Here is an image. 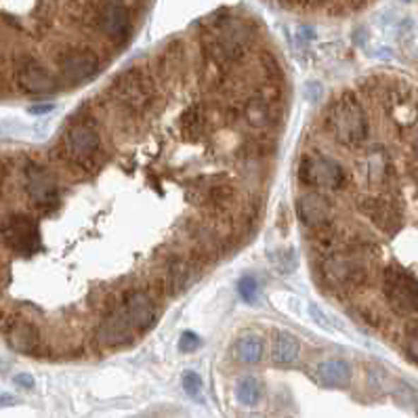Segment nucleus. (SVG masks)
I'll return each instance as SVG.
<instances>
[{"instance_id": "11", "label": "nucleus", "mask_w": 418, "mask_h": 418, "mask_svg": "<svg viewBox=\"0 0 418 418\" xmlns=\"http://www.w3.org/2000/svg\"><path fill=\"white\" fill-rule=\"evenodd\" d=\"M15 76L17 84L32 95H49L57 90L55 76L34 57H19L15 61Z\"/></svg>"}, {"instance_id": "9", "label": "nucleus", "mask_w": 418, "mask_h": 418, "mask_svg": "<svg viewBox=\"0 0 418 418\" xmlns=\"http://www.w3.org/2000/svg\"><path fill=\"white\" fill-rule=\"evenodd\" d=\"M23 187H25L30 200L42 210H49L59 202V187H57L55 174L38 162H32L25 167Z\"/></svg>"}, {"instance_id": "7", "label": "nucleus", "mask_w": 418, "mask_h": 418, "mask_svg": "<svg viewBox=\"0 0 418 418\" xmlns=\"http://www.w3.org/2000/svg\"><path fill=\"white\" fill-rule=\"evenodd\" d=\"M2 240L6 249L23 256H32L40 251V229L32 217L21 213L4 217Z\"/></svg>"}, {"instance_id": "12", "label": "nucleus", "mask_w": 418, "mask_h": 418, "mask_svg": "<svg viewBox=\"0 0 418 418\" xmlns=\"http://www.w3.org/2000/svg\"><path fill=\"white\" fill-rule=\"evenodd\" d=\"M57 68L59 72L70 80V83H86L99 72V59L95 53L86 49H66L57 57Z\"/></svg>"}, {"instance_id": "25", "label": "nucleus", "mask_w": 418, "mask_h": 418, "mask_svg": "<svg viewBox=\"0 0 418 418\" xmlns=\"http://www.w3.org/2000/svg\"><path fill=\"white\" fill-rule=\"evenodd\" d=\"M404 338H406V351L408 355L418 362V322H408L406 328H404Z\"/></svg>"}, {"instance_id": "26", "label": "nucleus", "mask_w": 418, "mask_h": 418, "mask_svg": "<svg viewBox=\"0 0 418 418\" xmlns=\"http://www.w3.org/2000/svg\"><path fill=\"white\" fill-rule=\"evenodd\" d=\"M181 383H183V389L189 398H193V400L202 398V378L196 372H185Z\"/></svg>"}, {"instance_id": "34", "label": "nucleus", "mask_w": 418, "mask_h": 418, "mask_svg": "<svg viewBox=\"0 0 418 418\" xmlns=\"http://www.w3.org/2000/svg\"><path fill=\"white\" fill-rule=\"evenodd\" d=\"M246 418H263V417H256V414H251V417H246Z\"/></svg>"}, {"instance_id": "8", "label": "nucleus", "mask_w": 418, "mask_h": 418, "mask_svg": "<svg viewBox=\"0 0 418 418\" xmlns=\"http://www.w3.org/2000/svg\"><path fill=\"white\" fill-rule=\"evenodd\" d=\"M299 179L314 189H340L345 185V170L333 158L309 154L299 165Z\"/></svg>"}, {"instance_id": "21", "label": "nucleus", "mask_w": 418, "mask_h": 418, "mask_svg": "<svg viewBox=\"0 0 418 418\" xmlns=\"http://www.w3.org/2000/svg\"><path fill=\"white\" fill-rule=\"evenodd\" d=\"M204 198L210 206H215L217 210H227L234 206L236 202V191L227 181H213L206 189H204Z\"/></svg>"}, {"instance_id": "17", "label": "nucleus", "mask_w": 418, "mask_h": 418, "mask_svg": "<svg viewBox=\"0 0 418 418\" xmlns=\"http://www.w3.org/2000/svg\"><path fill=\"white\" fill-rule=\"evenodd\" d=\"M301 359V345L288 333L275 330L271 335V362L275 366H294Z\"/></svg>"}, {"instance_id": "36", "label": "nucleus", "mask_w": 418, "mask_h": 418, "mask_svg": "<svg viewBox=\"0 0 418 418\" xmlns=\"http://www.w3.org/2000/svg\"><path fill=\"white\" fill-rule=\"evenodd\" d=\"M406 2H408V0H406Z\"/></svg>"}, {"instance_id": "14", "label": "nucleus", "mask_w": 418, "mask_h": 418, "mask_svg": "<svg viewBox=\"0 0 418 418\" xmlns=\"http://www.w3.org/2000/svg\"><path fill=\"white\" fill-rule=\"evenodd\" d=\"M297 213H299V219L307 227L320 229V227H326V223L330 221L333 206L326 200V196H322L318 191H309L297 200Z\"/></svg>"}, {"instance_id": "20", "label": "nucleus", "mask_w": 418, "mask_h": 418, "mask_svg": "<svg viewBox=\"0 0 418 418\" xmlns=\"http://www.w3.org/2000/svg\"><path fill=\"white\" fill-rule=\"evenodd\" d=\"M364 174L368 181L372 183H381L385 177H387V168H389V158H387V152L378 145L370 148L368 154L364 156Z\"/></svg>"}, {"instance_id": "33", "label": "nucleus", "mask_w": 418, "mask_h": 418, "mask_svg": "<svg viewBox=\"0 0 418 418\" xmlns=\"http://www.w3.org/2000/svg\"><path fill=\"white\" fill-rule=\"evenodd\" d=\"M414 152H417V156H418V139H417V143H414Z\"/></svg>"}, {"instance_id": "27", "label": "nucleus", "mask_w": 418, "mask_h": 418, "mask_svg": "<svg viewBox=\"0 0 418 418\" xmlns=\"http://www.w3.org/2000/svg\"><path fill=\"white\" fill-rule=\"evenodd\" d=\"M238 290H240V297L244 299V303H254L256 294H258V284H256V280L252 275H246V277L240 280Z\"/></svg>"}, {"instance_id": "5", "label": "nucleus", "mask_w": 418, "mask_h": 418, "mask_svg": "<svg viewBox=\"0 0 418 418\" xmlns=\"http://www.w3.org/2000/svg\"><path fill=\"white\" fill-rule=\"evenodd\" d=\"M322 275L328 282V286L338 290H353L366 284L368 280V267L364 258L351 256L347 252L328 254L322 261Z\"/></svg>"}, {"instance_id": "28", "label": "nucleus", "mask_w": 418, "mask_h": 418, "mask_svg": "<svg viewBox=\"0 0 418 418\" xmlns=\"http://www.w3.org/2000/svg\"><path fill=\"white\" fill-rule=\"evenodd\" d=\"M200 347V336H196L193 333H183L181 336V342H179V349L183 353H189V351H196Z\"/></svg>"}, {"instance_id": "18", "label": "nucleus", "mask_w": 418, "mask_h": 418, "mask_svg": "<svg viewBox=\"0 0 418 418\" xmlns=\"http://www.w3.org/2000/svg\"><path fill=\"white\" fill-rule=\"evenodd\" d=\"M351 366L345 359H326L316 368V376L328 387H347L351 383Z\"/></svg>"}, {"instance_id": "23", "label": "nucleus", "mask_w": 418, "mask_h": 418, "mask_svg": "<svg viewBox=\"0 0 418 418\" xmlns=\"http://www.w3.org/2000/svg\"><path fill=\"white\" fill-rule=\"evenodd\" d=\"M236 351L244 364H258L263 357V340L256 335H244L238 340Z\"/></svg>"}, {"instance_id": "24", "label": "nucleus", "mask_w": 418, "mask_h": 418, "mask_svg": "<svg viewBox=\"0 0 418 418\" xmlns=\"http://www.w3.org/2000/svg\"><path fill=\"white\" fill-rule=\"evenodd\" d=\"M342 252H347L351 256H357V258H366V256L376 252V244L372 240L364 238V236H353V238L345 240V251Z\"/></svg>"}, {"instance_id": "6", "label": "nucleus", "mask_w": 418, "mask_h": 418, "mask_svg": "<svg viewBox=\"0 0 418 418\" xmlns=\"http://www.w3.org/2000/svg\"><path fill=\"white\" fill-rule=\"evenodd\" d=\"M86 23L101 30L112 40H124L131 30V15L122 2H103V4H86L84 6Z\"/></svg>"}, {"instance_id": "35", "label": "nucleus", "mask_w": 418, "mask_h": 418, "mask_svg": "<svg viewBox=\"0 0 418 418\" xmlns=\"http://www.w3.org/2000/svg\"><path fill=\"white\" fill-rule=\"evenodd\" d=\"M417 412H418V404H417Z\"/></svg>"}, {"instance_id": "16", "label": "nucleus", "mask_w": 418, "mask_h": 418, "mask_svg": "<svg viewBox=\"0 0 418 418\" xmlns=\"http://www.w3.org/2000/svg\"><path fill=\"white\" fill-rule=\"evenodd\" d=\"M242 118L252 129H267L277 122V109L267 95H254L242 107Z\"/></svg>"}, {"instance_id": "1", "label": "nucleus", "mask_w": 418, "mask_h": 418, "mask_svg": "<svg viewBox=\"0 0 418 418\" xmlns=\"http://www.w3.org/2000/svg\"><path fill=\"white\" fill-rule=\"evenodd\" d=\"M66 156L74 167L84 170L103 167L105 154L101 152V135L90 118L70 126L66 135Z\"/></svg>"}, {"instance_id": "32", "label": "nucleus", "mask_w": 418, "mask_h": 418, "mask_svg": "<svg viewBox=\"0 0 418 418\" xmlns=\"http://www.w3.org/2000/svg\"><path fill=\"white\" fill-rule=\"evenodd\" d=\"M288 4H301V2H318V0H286Z\"/></svg>"}, {"instance_id": "4", "label": "nucleus", "mask_w": 418, "mask_h": 418, "mask_svg": "<svg viewBox=\"0 0 418 418\" xmlns=\"http://www.w3.org/2000/svg\"><path fill=\"white\" fill-rule=\"evenodd\" d=\"M383 292L387 297L389 307L395 314H402V316L418 314V280L412 273L400 267L385 269Z\"/></svg>"}, {"instance_id": "30", "label": "nucleus", "mask_w": 418, "mask_h": 418, "mask_svg": "<svg viewBox=\"0 0 418 418\" xmlns=\"http://www.w3.org/2000/svg\"><path fill=\"white\" fill-rule=\"evenodd\" d=\"M15 385H19V387H23V389H32V387H34V378L28 376V374H17V376H15Z\"/></svg>"}, {"instance_id": "19", "label": "nucleus", "mask_w": 418, "mask_h": 418, "mask_svg": "<svg viewBox=\"0 0 418 418\" xmlns=\"http://www.w3.org/2000/svg\"><path fill=\"white\" fill-rule=\"evenodd\" d=\"M191 280V267L183 256H170L165 269V290H170L172 294H179L187 288Z\"/></svg>"}, {"instance_id": "10", "label": "nucleus", "mask_w": 418, "mask_h": 418, "mask_svg": "<svg viewBox=\"0 0 418 418\" xmlns=\"http://www.w3.org/2000/svg\"><path fill=\"white\" fill-rule=\"evenodd\" d=\"M116 305L124 314V318L129 320V324L135 328L137 335L152 330L160 318L156 301L148 292H131L122 301H118Z\"/></svg>"}, {"instance_id": "13", "label": "nucleus", "mask_w": 418, "mask_h": 418, "mask_svg": "<svg viewBox=\"0 0 418 418\" xmlns=\"http://www.w3.org/2000/svg\"><path fill=\"white\" fill-rule=\"evenodd\" d=\"M362 210L370 217V221L381 229L385 232L387 236H393L400 232L402 227V221H404V215H402V208L395 200L391 198H383V196H376V198H366L362 202Z\"/></svg>"}, {"instance_id": "22", "label": "nucleus", "mask_w": 418, "mask_h": 418, "mask_svg": "<svg viewBox=\"0 0 418 418\" xmlns=\"http://www.w3.org/2000/svg\"><path fill=\"white\" fill-rule=\"evenodd\" d=\"M261 395H263V387L261 383L254 378V376H244L238 381L236 385V400L242 404V406H256L261 402Z\"/></svg>"}, {"instance_id": "3", "label": "nucleus", "mask_w": 418, "mask_h": 418, "mask_svg": "<svg viewBox=\"0 0 418 418\" xmlns=\"http://www.w3.org/2000/svg\"><path fill=\"white\" fill-rule=\"evenodd\" d=\"M112 95L120 103V107L126 109L131 116H137V114L145 112L152 105V99H154V90L150 86L148 76L137 68H131V70L122 72L112 83Z\"/></svg>"}, {"instance_id": "2", "label": "nucleus", "mask_w": 418, "mask_h": 418, "mask_svg": "<svg viewBox=\"0 0 418 418\" xmlns=\"http://www.w3.org/2000/svg\"><path fill=\"white\" fill-rule=\"evenodd\" d=\"M328 124H330V131L336 137V141L347 148L362 145L368 135L366 114H364L362 105L351 95H342L330 107Z\"/></svg>"}, {"instance_id": "31", "label": "nucleus", "mask_w": 418, "mask_h": 418, "mask_svg": "<svg viewBox=\"0 0 418 418\" xmlns=\"http://www.w3.org/2000/svg\"><path fill=\"white\" fill-rule=\"evenodd\" d=\"M53 109V105H38V107H30V114H47V112H51Z\"/></svg>"}, {"instance_id": "29", "label": "nucleus", "mask_w": 418, "mask_h": 418, "mask_svg": "<svg viewBox=\"0 0 418 418\" xmlns=\"http://www.w3.org/2000/svg\"><path fill=\"white\" fill-rule=\"evenodd\" d=\"M303 92H305V97H307L311 103H316V101L322 97V84L307 83L305 84V88H303Z\"/></svg>"}, {"instance_id": "15", "label": "nucleus", "mask_w": 418, "mask_h": 418, "mask_svg": "<svg viewBox=\"0 0 418 418\" xmlns=\"http://www.w3.org/2000/svg\"><path fill=\"white\" fill-rule=\"evenodd\" d=\"M4 338L13 351L34 355L40 351V333L28 320H13L4 324Z\"/></svg>"}]
</instances>
